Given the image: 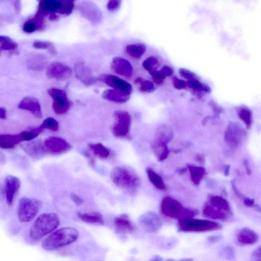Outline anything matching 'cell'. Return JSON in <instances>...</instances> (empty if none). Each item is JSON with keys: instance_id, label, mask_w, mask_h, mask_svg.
Masks as SVG:
<instances>
[{"instance_id": "obj_1", "label": "cell", "mask_w": 261, "mask_h": 261, "mask_svg": "<svg viewBox=\"0 0 261 261\" xmlns=\"http://www.w3.org/2000/svg\"><path fill=\"white\" fill-rule=\"evenodd\" d=\"M78 237L79 233L75 228L72 227L61 228L45 239L41 246L45 251H54L73 243Z\"/></svg>"}, {"instance_id": "obj_2", "label": "cell", "mask_w": 261, "mask_h": 261, "mask_svg": "<svg viewBox=\"0 0 261 261\" xmlns=\"http://www.w3.org/2000/svg\"><path fill=\"white\" fill-rule=\"evenodd\" d=\"M115 185L122 190L133 194L140 186V179L134 171L125 166H116L111 172Z\"/></svg>"}, {"instance_id": "obj_3", "label": "cell", "mask_w": 261, "mask_h": 261, "mask_svg": "<svg viewBox=\"0 0 261 261\" xmlns=\"http://www.w3.org/2000/svg\"><path fill=\"white\" fill-rule=\"evenodd\" d=\"M59 223V219L56 214H42L31 227L29 237L34 241H38L52 233L58 227Z\"/></svg>"}, {"instance_id": "obj_4", "label": "cell", "mask_w": 261, "mask_h": 261, "mask_svg": "<svg viewBox=\"0 0 261 261\" xmlns=\"http://www.w3.org/2000/svg\"><path fill=\"white\" fill-rule=\"evenodd\" d=\"M222 227V225L217 222L192 218L179 220L178 224V231L180 232H207L218 231Z\"/></svg>"}, {"instance_id": "obj_5", "label": "cell", "mask_w": 261, "mask_h": 261, "mask_svg": "<svg viewBox=\"0 0 261 261\" xmlns=\"http://www.w3.org/2000/svg\"><path fill=\"white\" fill-rule=\"evenodd\" d=\"M161 210L165 216L180 220L192 218L196 215V211L184 208L179 202L171 197L163 199Z\"/></svg>"}, {"instance_id": "obj_6", "label": "cell", "mask_w": 261, "mask_h": 261, "mask_svg": "<svg viewBox=\"0 0 261 261\" xmlns=\"http://www.w3.org/2000/svg\"><path fill=\"white\" fill-rule=\"evenodd\" d=\"M114 122L112 133L116 138L131 140L130 134L132 118L127 112L117 111L114 113Z\"/></svg>"}, {"instance_id": "obj_7", "label": "cell", "mask_w": 261, "mask_h": 261, "mask_svg": "<svg viewBox=\"0 0 261 261\" xmlns=\"http://www.w3.org/2000/svg\"><path fill=\"white\" fill-rule=\"evenodd\" d=\"M41 207V203L36 199L22 197L19 203L18 216L22 223L33 221L37 216Z\"/></svg>"}, {"instance_id": "obj_8", "label": "cell", "mask_w": 261, "mask_h": 261, "mask_svg": "<svg viewBox=\"0 0 261 261\" xmlns=\"http://www.w3.org/2000/svg\"><path fill=\"white\" fill-rule=\"evenodd\" d=\"M48 93L53 100L52 107L56 114H64L70 110L72 103L65 90L58 88H51L48 90Z\"/></svg>"}, {"instance_id": "obj_9", "label": "cell", "mask_w": 261, "mask_h": 261, "mask_svg": "<svg viewBox=\"0 0 261 261\" xmlns=\"http://www.w3.org/2000/svg\"><path fill=\"white\" fill-rule=\"evenodd\" d=\"M45 152L54 155L63 154L68 152L72 148L71 146L62 138L50 137L43 143Z\"/></svg>"}, {"instance_id": "obj_10", "label": "cell", "mask_w": 261, "mask_h": 261, "mask_svg": "<svg viewBox=\"0 0 261 261\" xmlns=\"http://www.w3.org/2000/svg\"><path fill=\"white\" fill-rule=\"evenodd\" d=\"M78 9L82 16L92 23L98 24L103 20L102 11L93 2H82L78 5Z\"/></svg>"}, {"instance_id": "obj_11", "label": "cell", "mask_w": 261, "mask_h": 261, "mask_svg": "<svg viewBox=\"0 0 261 261\" xmlns=\"http://www.w3.org/2000/svg\"><path fill=\"white\" fill-rule=\"evenodd\" d=\"M72 75V69L68 66L59 62L52 63L46 71L48 78L58 81L67 80Z\"/></svg>"}, {"instance_id": "obj_12", "label": "cell", "mask_w": 261, "mask_h": 261, "mask_svg": "<svg viewBox=\"0 0 261 261\" xmlns=\"http://www.w3.org/2000/svg\"><path fill=\"white\" fill-rule=\"evenodd\" d=\"M100 79L107 85L112 87L113 89L131 96L133 88L132 85L127 81L112 75H102Z\"/></svg>"}, {"instance_id": "obj_13", "label": "cell", "mask_w": 261, "mask_h": 261, "mask_svg": "<svg viewBox=\"0 0 261 261\" xmlns=\"http://www.w3.org/2000/svg\"><path fill=\"white\" fill-rule=\"evenodd\" d=\"M139 223L145 231L149 233H155L162 227L163 223L156 213L147 212L140 217Z\"/></svg>"}, {"instance_id": "obj_14", "label": "cell", "mask_w": 261, "mask_h": 261, "mask_svg": "<svg viewBox=\"0 0 261 261\" xmlns=\"http://www.w3.org/2000/svg\"><path fill=\"white\" fill-rule=\"evenodd\" d=\"M21 186V181L16 177L10 175L5 178L4 191L8 205L10 206L13 204L14 199L17 196Z\"/></svg>"}, {"instance_id": "obj_15", "label": "cell", "mask_w": 261, "mask_h": 261, "mask_svg": "<svg viewBox=\"0 0 261 261\" xmlns=\"http://www.w3.org/2000/svg\"><path fill=\"white\" fill-rule=\"evenodd\" d=\"M112 70L117 74L129 78L131 77L133 69L129 61L123 58L114 57L112 63Z\"/></svg>"}, {"instance_id": "obj_16", "label": "cell", "mask_w": 261, "mask_h": 261, "mask_svg": "<svg viewBox=\"0 0 261 261\" xmlns=\"http://www.w3.org/2000/svg\"><path fill=\"white\" fill-rule=\"evenodd\" d=\"M75 69L76 77L84 85L90 86L96 82V78L91 70L83 63H76Z\"/></svg>"}, {"instance_id": "obj_17", "label": "cell", "mask_w": 261, "mask_h": 261, "mask_svg": "<svg viewBox=\"0 0 261 261\" xmlns=\"http://www.w3.org/2000/svg\"><path fill=\"white\" fill-rule=\"evenodd\" d=\"M19 109L25 110L32 113L36 118L42 117L41 106L39 101L34 97L24 98L18 105Z\"/></svg>"}, {"instance_id": "obj_18", "label": "cell", "mask_w": 261, "mask_h": 261, "mask_svg": "<svg viewBox=\"0 0 261 261\" xmlns=\"http://www.w3.org/2000/svg\"><path fill=\"white\" fill-rule=\"evenodd\" d=\"M236 237L238 244L243 246L254 245L258 242L260 238L254 230L248 227L239 229Z\"/></svg>"}, {"instance_id": "obj_19", "label": "cell", "mask_w": 261, "mask_h": 261, "mask_svg": "<svg viewBox=\"0 0 261 261\" xmlns=\"http://www.w3.org/2000/svg\"><path fill=\"white\" fill-rule=\"evenodd\" d=\"M114 224L118 233L131 234L136 230L135 225L126 214H121L116 217L114 219Z\"/></svg>"}, {"instance_id": "obj_20", "label": "cell", "mask_w": 261, "mask_h": 261, "mask_svg": "<svg viewBox=\"0 0 261 261\" xmlns=\"http://www.w3.org/2000/svg\"><path fill=\"white\" fill-rule=\"evenodd\" d=\"M23 150L29 157L37 159L45 153L43 143L39 141H30L21 146Z\"/></svg>"}, {"instance_id": "obj_21", "label": "cell", "mask_w": 261, "mask_h": 261, "mask_svg": "<svg viewBox=\"0 0 261 261\" xmlns=\"http://www.w3.org/2000/svg\"><path fill=\"white\" fill-rule=\"evenodd\" d=\"M60 5L58 0H42L39 2L37 13L47 16L53 13H57Z\"/></svg>"}, {"instance_id": "obj_22", "label": "cell", "mask_w": 261, "mask_h": 261, "mask_svg": "<svg viewBox=\"0 0 261 261\" xmlns=\"http://www.w3.org/2000/svg\"><path fill=\"white\" fill-rule=\"evenodd\" d=\"M130 97V96L122 94L121 92L113 89L106 90L102 94V98L104 99L120 104L127 102Z\"/></svg>"}, {"instance_id": "obj_23", "label": "cell", "mask_w": 261, "mask_h": 261, "mask_svg": "<svg viewBox=\"0 0 261 261\" xmlns=\"http://www.w3.org/2000/svg\"><path fill=\"white\" fill-rule=\"evenodd\" d=\"M203 214L205 217L212 220L225 221L228 218L229 213L208 204L205 206Z\"/></svg>"}, {"instance_id": "obj_24", "label": "cell", "mask_w": 261, "mask_h": 261, "mask_svg": "<svg viewBox=\"0 0 261 261\" xmlns=\"http://www.w3.org/2000/svg\"><path fill=\"white\" fill-rule=\"evenodd\" d=\"M78 217L83 222L90 224H104L102 215L96 212L89 213H78Z\"/></svg>"}, {"instance_id": "obj_25", "label": "cell", "mask_w": 261, "mask_h": 261, "mask_svg": "<svg viewBox=\"0 0 261 261\" xmlns=\"http://www.w3.org/2000/svg\"><path fill=\"white\" fill-rule=\"evenodd\" d=\"M88 148L93 154L101 159L108 158L111 155V150L100 143L91 144Z\"/></svg>"}, {"instance_id": "obj_26", "label": "cell", "mask_w": 261, "mask_h": 261, "mask_svg": "<svg viewBox=\"0 0 261 261\" xmlns=\"http://www.w3.org/2000/svg\"><path fill=\"white\" fill-rule=\"evenodd\" d=\"M126 50L130 56L135 59H139L146 52L147 47L145 44L136 43L128 45Z\"/></svg>"}, {"instance_id": "obj_27", "label": "cell", "mask_w": 261, "mask_h": 261, "mask_svg": "<svg viewBox=\"0 0 261 261\" xmlns=\"http://www.w3.org/2000/svg\"><path fill=\"white\" fill-rule=\"evenodd\" d=\"M146 171L148 178L153 186L160 190L165 188L163 181L160 176L149 168H147Z\"/></svg>"}, {"instance_id": "obj_28", "label": "cell", "mask_w": 261, "mask_h": 261, "mask_svg": "<svg viewBox=\"0 0 261 261\" xmlns=\"http://www.w3.org/2000/svg\"><path fill=\"white\" fill-rule=\"evenodd\" d=\"M209 204L228 213H230V212H231V209H230L228 203L222 197L212 196L210 198Z\"/></svg>"}, {"instance_id": "obj_29", "label": "cell", "mask_w": 261, "mask_h": 261, "mask_svg": "<svg viewBox=\"0 0 261 261\" xmlns=\"http://www.w3.org/2000/svg\"><path fill=\"white\" fill-rule=\"evenodd\" d=\"M0 53L3 51L14 50L18 48V44L8 37L0 36Z\"/></svg>"}, {"instance_id": "obj_30", "label": "cell", "mask_w": 261, "mask_h": 261, "mask_svg": "<svg viewBox=\"0 0 261 261\" xmlns=\"http://www.w3.org/2000/svg\"><path fill=\"white\" fill-rule=\"evenodd\" d=\"M191 180L195 184H198L205 175L204 169L202 167L189 166Z\"/></svg>"}, {"instance_id": "obj_31", "label": "cell", "mask_w": 261, "mask_h": 261, "mask_svg": "<svg viewBox=\"0 0 261 261\" xmlns=\"http://www.w3.org/2000/svg\"><path fill=\"white\" fill-rule=\"evenodd\" d=\"M238 114L241 119L248 127H250L252 121V113L246 106L240 107L238 109Z\"/></svg>"}, {"instance_id": "obj_32", "label": "cell", "mask_w": 261, "mask_h": 261, "mask_svg": "<svg viewBox=\"0 0 261 261\" xmlns=\"http://www.w3.org/2000/svg\"><path fill=\"white\" fill-rule=\"evenodd\" d=\"M74 6V2L71 0H60V5L57 13L69 15L72 13Z\"/></svg>"}, {"instance_id": "obj_33", "label": "cell", "mask_w": 261, "mask_h": 261, "mask_svg": "<svg viewBox=\"0 0 261 261\" xmlns=\"http://www.w3.org/2000/svg\"><path fill=\"white\" fill-rule=\"evenodd\" d=\"M186 83L187 86L194 90L208 94L211 93V88L208 85L201 82L198 80L188 81Z\"/></svg>"}, {"instance_id": "obj_34", "label": "cell", "mask_w": 261, "mask_h": 261, "mask_svg": "<svg viewBox=\"0 0 261 261\" xmlns=\"http://www.w3.org/2000/svg\"><path fill=\"white\" fill-rule=\"evenodd\" d=\"M135 82L136 84H140V90L142 93H150L155 90L154 85L151 82L144 80L141 77L136 79Z\"/></svg>"}, {"instance_id": "obj_35", "label": "cell", "mask_w": 261, "mask_h": 261, "mask_svg": "<svg viewBox=\"0 0 261 261\" xmlns=\"http://www.w3.org/2000/svg\"><path fill=\"white\" fill-rule=\"evenodd\" d=\"M43 129L41 126L38 128L33 129L29 131H26L21 133L20 134L24 141L30 142L33 141L37 137Z\"/></svg>"}, {"instance_id": "obj_36", "label": "cell", "mask_w": 261, "mask_h": 261, "mask_svg": "<svg viewBox=\"0 0 261 261\" xmlns=\"http://www.w3.org/2000/svg\"><path fill=\"white\" fill-rule=\"evenodd\" d=\"M34 47L37 49L48 50L52 55L57 54V52L54 44L48 41H36L33 43Z\"/></svg>"}, {"instance_id": "obj_37", "label": "cell", "mask_w": 261, "mask_h": 261, "mask_svg": "<svg viewBox=\"0 0 261 261\" xmlns=\"http://www.w3.org/2000/svg\"><path fill=\"white\" fill-rule=\"evenodd\" d=\"M159 64V60L156 56H150L146 59L143 64V67L149 74L156 71Z\"/></svg>"}, {"instance_id": "obj_38", "label": "cell", "mask_w": 261, "mask_h": 261, "mask_svg": "<svg viewBox=\"0 0 261 261\" xmlns=\"http://www.w3.org/2000/svg\"><path fill=\"white\" fill-rule=\"evenodd\" d=\"M43 130L49 129L52 131L56 132L59 129L58 122L52 117L46 118L40 126Z\"/></svg>"}, {"instance_id": "obj_39", "label": "cell", "mask_w": 261, "mask_h": 261, "mask_svg": "<svg viewBox=\"0 0 261 261\" xmlns=\"http://www.w3.org/2000/svg\"><path fill=\"white\" fill-rule=\"evenodd\" d=\"M8 142L17 145L23 142L20 134L18 135H0V142Z\"/></svg>"}, {"instance_id": "obj_40", "label": "cell", "mask_w": 261, "mask_h": 261, "mask_svg": "<svg viewBox=\"0 0 261 261\" xmlns=\"http://www.w3.org/2000/svg\"><path fill=\"white\" fill-rule=\"evenodd\" d=\"M220 255L223 258L229 261L233 260L235 258V252L231 246H225L221 249Z\"/></svg>"}, {"instance_id": "obj_41", "label": "cell", "mask_w": 261, "mask_h": 261, "mask_svg": "<svg viewBox=\"0 0 261 261\" xmlns=\"http://www.w3.org/2000/svg\"><path fill=\"white\" fill-rule=\"evenodd\" d=\"M36 58L30 61L29 67L34 70L42 69L44 65V60L41 56H36Z\"/></svg>"}, {"instance_id": "obj_42", "label": "cell", "mask_w": 261, "mask_h": 261, "mask_svg": "<svg viewBox=\"0 0 261 261\" xmlns=\"http://www.w3.org/2000/svg\"><path fill=\"white\" fill-rule=\"evenodd\" d=\"M179 73L182 77L187 79L188 81L198 80L197 75L189 70L184 68H181L179 70Z\"/></svg>"}, {"instance_id": "obj_43", "label": "cell", "mask_w": 261, "mask_h": 261, "mask_svg": "<svg viewBox=\"0 0 261 261\" xmlns=\"http://www.w3.org/2000/svg\"><path fill=\"white\" fill-rule=\"evenodd\" d=\"M35 22L38 31H42L45 27V17L43 15L37 13L35 16L32 19Z\"/></svg>"}, {"instance_id": "obj_44", "label": "cell", "mask_w": 261, "mask_h": 261, "mask_svg": "<svg viewBox=\"0 0 261 261\" xmlns=\"http://www.w3.org/2000/svg\"><path fill=\"white\" fill-rule=\"evenodd\" d=\"M23 29L24 32L27 34H32L35 32L36 30H37V25L32 19L26 21L24 23Z\"/></svg>"}, {"instance_id": "obj_45", "label": "cell", "mask_w": 261, "mask_h": 261, "mask_svg": "<svg viewBox=\"0 0 261 261\" xmlns=\"http://www.w3.org/2000/svg\"><path fill=\"white\" fill-rule=\"evenodd\" d=\"M150 75L152 76L153 82L156 84L160 85L163 82L165 79V76L160 72V71H155L151 73Z\"/></svg>"}, {"instance_id": "obj_46", "label": "cell", "mask_w": 261, "mask_h": 261, "mask_svg": "<svg viewBox=\"0 0 261 261\" xmlns=\"http://www.w3.org/2000/svg\"><path fill=\"white\" fill-rule=\"evenodd\" d=\"M121 1L119 0H111L107 4V8L112 12H114L118 10L121 5Z\"/></svg>"}, {"instance_id": "obj_47", "label": "cell", "mask_w": 261, "mask_h": 261, "mask_svg": "<svg viewBox=\"0 0 261 261\" xmlns=\"http://www.w3.org/2000/svg\"><path fill=\"white\" fill-rule=\"evenodd\" d=\"M173 84L176 89L179 90L186 89L187 87L186 81L180 79L176 76L173 78Z\"/></svg>"}, {"instance_id": "obj_48", "label": "cell", "mask_w": 261, "mask_h": 261, "mask_svg": "<svg viewBox=\"0 0 261 261\" xmlns=\"http://www.w3.org/2000/svg\"><path fill=\"white\" fill-rule=\"evenodd\" d=\"M160 72L162 74L165 78L166 76L172 75L174 73V69L172 67H169L168 66H164L160 71Z\"/></svg>"}, {"instance_id": "obj_49", "label": "cell", "mask_w": 261, "mask_h": 261, "mask_svg": "<svg viewBox=\"0 0 261 261\" xmlns=\"http://www.w3.org/2000/svg\"><path fill=\"white\" fill-rule=\"evenodd\" d=\"M261 247H259L254 251L252 256V261H261Z\"/></svg>"}, {"instance_id": "obj_50", "label": "cell", "mask_w": 261, "mask_h": 261, "mask_svg": "<svg viewBox=\"0 0 261 261\" xmlns=\"http://www.w3.org/2000/svg\"><path fill=\"white\" fill-rule=\"evenodd\" d=\"M71 198L72 199V201L76 205L78 206H81L83 203V199L79 197L78 195L73 194L71 195Z\"/></svg>"}, {"instance_id": "obj_51", "label": "cell", "mask_w": 261, "mask_h": 261, "mask_svg": "<svg viewBox=\"0 0 261 261\" xmlns=\"http://www.w3.org/2000/svg\"><path fill=\"white\" fill-rule=\"evenodd\" d=\"M16 145H15L14 144L8 142H0V148L8 149H13L15 148Z\"/></svg>"}, {"instance_id": "obj_52", "label": "cell", "mask_w": 261, "mask_h": 261, "mask_svg": "<svg viewBox=\"0 0 261 261\" xmlns=\"http://www.w3.org/2000/svg\"><path fill=\"white\" fill-rule=\"evenodd\" d=\"M84 155L87 159L88 161L91 166H95L96 165L95 160L93 156L90 154V153L87 151L84 152Z\"/></svg>"}, {"instance_id": "obj_53", "label": "cell", "mask_w": 261, "mask_h": 261, "mask_svg": "<svg viewBox=\"0 0 261 261\" xmlns=\"http://www.w3.org/2000/svg\"><path fill=\"white\" fill-rule=\"evenodd\" d=\"M222 239V237L219 235H214L210 236L208 238V242L211 244L217 243L221 241Z\"/></svg>"}, {"instance_id": "obj_54", "label": "cell", "mask_w": 261, "mask_h": 261, "mask_svg": "<svg viewBox=\"0 0 261 261\" xmlns=\"http://www.w3.org/2000/svg\"><path fill=\"white\" fill-rule=\"evenodd\" d=\"M209 105L212 107V108L214 110V111H216L217 112H222L221 107L218 106V104L216 102H214L213 100H211L210 102Z\"/></svg>"}, {"instance_id": "obj_55", "label": "cell", "mask_w": 261, "mask_h": 261, "mask_svg": "<svg viewBox=\"0 0 261 261\" xmlns=\"http://www.w3.org/2000/svg\"><path fill=\"white\" fill-rule=\"evenodd\" d=\"M6 110L4 107L0 108V118L5 119L6 117Z\"/></svg>"}, {"instance_id": "obj_56", "label": "cell", "mask_w": 261, "mask_h": 261, "mask_svg": "<svg viewBox=\"0 0 261 261\" xmlns=\"http://www.w3.org/2000/svg\"><path fill=\"white\" fill-rule=\"evenodd\" d=\"M20 3V1H15L14 3V8L17 13H19L21 10Z\"/></svg>"}, {"instance_id": "obj_57", "label": "cell", "mask_w": 261, "mask_h": 261, "mask_svg": "<svg viewBox=\"0 0 261 261\" xmlns=\"http://www.w3.org/2000/svg\"><path fill=\"white\" fill-rule=\"evenodd\" d=\"M59 17L56 13H53L49 15V20L52 21H57Z\"/></svg>"}, {"instance_id": "obj_58", "label": "cell", "mask_w": 261, "mask_h": 261, "mask_svg": "<svg viewBox=\"0 0 261 261\" xmlns=\"http://www.w3.org/2000/svg\"><path fill=\"white\" fill-rule=\"evenodd\" d=\"M245 204L248 206L251 207L254 205V202L251 199H248L245 201Z\"/></svg>"}, {"instance_id": "obj_59", "label": "cell", "mask_w": 261, "mask_h": 261, "mask_svg": "<svg viewBox=\"0 0 261 261\" xmlns=\"http://www.w3.org/2000/svg\"><path fill=\"white\" fill-rule=\"evenodd\" d=\"M152 261H162V259L160 257H156L152 260Z\"/></svg>"}, {"instance_id": "obj_60", "label": "cell", "mask_w": 261, "mask_h": 261, "mask_svg": "<svg viewBox=\"0 0 261 261\" xmlns=\"http://www.w3.org/2000/svg\"><path fill=\"white\" fill-rule=\"evenodd\" d=\"M180 261H193V260L192 259H184L181 260Z\"/></svg>"}, {"instance_id": "obj_61", "label": "cell", "mask_w": 261, "mask_h": 261, "mask_svg": "<svg viewBox=\"0 0 261 261\" xmlns=\"http://www.w3.org/2000/svg\"></svg>"}]
</instances>
